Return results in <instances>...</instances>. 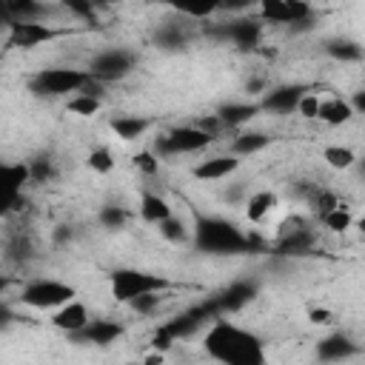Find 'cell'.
Listing matches in <instances>:
<instances>
[{
    "label": "cell",
    "instance_id": "6da1fadb",
    "mask_svg": "<svg viewBox=\"0 0 365 365\" xmlns=\"http://www.w3.org/2000/svg\"><path fill=\"white\" fill-rule=\"evenodd\" d=\"M202 351L220 365H268L259 336L231 319H214L205 328Z\"/></svg>",
    "mask_w": 365,
    "mask_h": 365
},
{
    "label": "cell",
    "instance_id": "7a4b0ae2",
    "mask_svg": "<svg viewBox=\"0 0 365 365\" xmlns=\"http://www.w3.org/2000/svg\"><path fill=\"white\" fill-rule=\"evenodd\" d=\"M168 288V279L160 274L137 271V268H117L111 274V297L114 302H134L148 294H163Z\"/></svg>",
    "mask_w": 365,
    "mask_h": 365
},
{
    "label": "cell",
    "instance_id": "3957f363",
    "mask_svg": "<svg viewBox=\"0 0 365 365\" xmlns=\"http://www.w3.org/2000/svg\"><path fill=\"white\" fill-rule=\"evenodd\" d=\"M74 297H77V291L60 279H31L20 288V302L34 311H57L66 302H71Z\"/></svg>",
    "mask_w": 365,
    "mask_h": 365
},
{
    "label": "cell",
    "instance_id": "277c9868",
    "mask_svg": "<svg viewBox=\"0 0 365 365\" xmlns=\"http://www.w3.org/2000/svg\"><path fill=\"white\" fill-rule=\"evenodd\" d=\"M91 83V71H80V68H43L34 74L31 80V88L40 91V94H51V97H60V94H80L86 86Z\"/></svg>",
    "mask_w": 365,
    "mask_h": 365
},
{
    "label": "cell",
    "instance_id": "5b68a950",
    "mask_svg": "<svg viewBox=\"0 0 365 365\" xmlns=\"http://www.w3.org/2000/svg\"><path fill=\"white\" fill-rule=\"evenodd\" d=\"M197 240L208 251H240L245 245V237L234 225H228L222 220H205V222H200Z\"/></svg>",
    "mask_w": 365,
    "mask_h": 365
},
{
    "label": "cell",
    "instance_id": "8992f818",
    "mask_svg": "<svg viewBox=\"0 0 365 365\" xmlns=\"http://www.w3.org/2000/svg\"><path fill=\"white\" fill-rule=\"evenodd\" d=\"M214 134H208L205 128L200 125H182V128H174L165 134L163 140V151L168 154H194V151H202L205 145H211Z\"/></svg>",
    "mask_w": 365,
    "mask_h": 365
},
{
    "label": "cell",
    "instance_id": "52a82bcc",
    "mask_svg": "<svg viewBox=\"0 0 365 365\" xmlns=\"http://www.w3.org/2000/svg\"><path fill=\"white\" fill-rule=\"evenodd\" d=\"M60 31L48 23H40V20H11L9 23V43L11 46H23V48H31V46H40L46 40H54Z\"/></svg>",
    "mask_w": 365,
    "mask_h": 365
},
{
    "label": "cell",
    "instance_id": "ba28073f",
    "mask_svg": "<svg viewBox=\"0 0 365 365\" xmlns=\"http://www.w3.org/2000/svg\"><path fill=\"white\" fill-rule=\"evenodd\" d=\"M48 322H51V328H57V331H63V334H80V331H86V328H88L94 319L88 317L86 302L71 299V302H66L63 308L51 311Z\"/></svg>",
    "mask_w": 365,
    "mask_h": 365
},
{
    "label": "cell",
    "instance_id": "9c48e42d",
    "mask_svg": "<svg viewBox=\"0 0 365 365\" xmlns=\"http://www.w3.org/2000/svg\"><path fill=\"white\" fill-rule=\"evenodd\" d=\"M128 68H131V57L120 48H108L91 60V77L94 80H117V77L128 74Z\"/></svg>",
    "mask_w": 365,
    "mask_h": 365
},
{
    "label": "cell",
    "instance_id": "30bf717a",
    "mask_svg": "<svg viewBox=\"0 0 365 365\" xmlns=\"http://www.w3.org/2000/svg\"><path fill=\"white\" fill-rule=\"evenodd\" d=\"M240 168V157L237 154H217V157H208L202 163H197L191 168V174L202 182H217V180H225L228 174H234Z\"/></svg>",
    "mask_w": 365,
    "mask_h": 365
},
{
    "label": "cell",
    "instance_id": "8fae6325",
    "mask_svg": "<svg viewBox=\"0 0 365 365\" xmlns=\"http://www.w3.org/2000/svg\"><path fill=\"white\" fill-rule=\"evenodd\" d=\"M140 217L145 220V222H154V225H163L165 220H171L174 217V211H171V202L165 200V197H160V194H154V191H143L140 194Z\"/></svg>",
    "mask_w": 365,
    "mask_h": 365
},
{
    "label": "cell",
    "instance_id": "7c38bea8",
    "mask_svg": "<svg viewBox=\"0 0 365 365\" xmlns=\"http://www.w3.org/2000/svg\"><path fill=\"white\" fill-rule=\"evenodd\" d=\"M277 205H279V197H277L274 191H268V188L254 191V194L245 200V217H248L251 222H265V220L277 211Z\"/></svg>",
    "mask_w": 365,
    "mask_h": 365
},
{
    "label": "cell",
    "instance_id": "4fadbf2b",
    "mask_svg": "<svg viewBox=\"0 0 365 365\" xmlns=\"http://www.w3.org/2000/svg\"><path fill=\"white\" fill-rule=\"evenodd\" d=\"M351 117H354L351 100L328 97V100H322V106H319V117H317V120L325 123V125H345Z\"/></svg>",
    "mask_w": 365,
    "mask_h": 365
},
{
    "label": "cell",
    "instance_id": "5bb4252c",
    "mask_svg": "<svg viewBox=\"0 0 365 365\" xmlns=\"http://www.w3.org/2000/svg\"><path fill=\"white\" fill-rule=\"evenodd\" d=\"M0 177H3L6 188H9V197H11V194H20L23 185H26L34 174H31V165H29V163H6V165L0 168Z\"/></svg>",
    "mask_w": 365,
    "mask_h": 365
},
{
    "label": "cell",
    "instance_id": "9a60e30c",
    "mask_svg": "<svg viewBox=\"0 0 365 365\" xmlns=\"http://www.w3.org/2000/svg\"><path fill=\"white\" fill-rule=\"evenodd\" d=\"M305 91L297 88V86H282L277 91H271L265 97V108H274V111H297V103Z\"/></svg>",
    "mask_w": 365,
    "mask_h": 365
},
{
    "label": "cell",
    "instance_id": "2e32d148",
    "mask_svg": "<svg viewBox=\"0 0 365 365\" xmlns=\"http://www.w3.org/2000/svg\"><path fill=\"white\" fill-rule=\"evenodd\" d=\"M148 125H151V120H145V117H114L111 120V131L120 140H137L148 131Z\"/></svg>",
    "mask_w": 365,
    "mask_h": 365
},
{
    "label": "cell",
    "instance_id": "e0dca14e",
    "mask_svg": "<svg viewBox=\"0 0 365 365\" xmlns=\"http://www.w3.org/2000/svg\"><path fill=\"white\" fill-rule=\"evenodd\" d=\"M322 160H325V165L334 168V171H348V168L356 165V154H354V148H348V145H325V148H322Z\"/></svg>",
    "mask_w": 365,
    "mask_h": 365
},
{
    "label": "cell",
    "instance_id": "ac0fdd59",
    "mask_svg": "<svg viewBox=\"0 0 365 365\" xmlns=\"http://www.w3.org/2000/svg\"><path fill=\"white\" fill-rule=\"evenodd\" d=\"M319 220H322V225L328 228V231H334V234H345V231H351L354 228V214L345 208V205H334V208H328V211H322L319 214Z\"/></svg>",
    "mask_w": 365,
    "mask_h": 365
},
{
    "label": "cell",
    "instance_id": "d6986e66",
    "mask_svg": "<svg viewBox=\"0 0 365 365\" xmlns=\"http://www.w3.org/2000/svg\"><path fill=\"white\" fill-rule=\"evenodd\" d=\"M254 114H257L254 103H228V106L220 108V123H225V125H245Z\"/></svg>",
    "mask_w": 365,
    "mask_h": 365
},
{
    "label": "cell",
    "instance_id": "ffe728a7",
    "mask_svg": "<svg viewBox=\"0 0 365 365\" xmlns=\"http://www.w3.org/2000/svg\"><path fill=\"white\" fill-rule=\"evenodd\" d=\"M268 143H271V140H268V134H262V131H245V134H240V137L234 140L231 154H237V157L257 154V151H262Z\"/></svg>",
    "mask_w": 365,
    "mask_h": 365
},
{
    "label": "cell",
    "instance_id": "44dd1931",
    "mask_svg": "<svg viewBox=\"0 0 365 365\" xmlns=\"http://www.w3.org/2000/svg\"><path fill=\"white\" fill-rule=\"evenodd\" d=\"M257 11L268 23H291V6H288V0H262L257 6Z\"/></svg>",
    "mask_w": 365,
    "mask_h": 365
},
{
    "label": "cell",
    "instance_id": "7402d4cb",
    "mask_svg": "<svg viewBox=\"0 0 365 365\" xmlns=\"http://www.w3.org/2000/svg\"><path fill=\"white\" fill-rule=\"evenodd\" d=\"M100 97H91V94H74L66 100V111L74 114V117H94L100 111Z\"/></svg>",
    "mask_w": 365,
    "mask_h": 365
},
{
    "label": "cell",
    "instance_id": "603a6c76",
    "mask_svg": "<svg viewBox=\"0 0 365 365\" xmlns=\"http://www.w3.org/2000/svg\"><path fill=\"white\" fill-rule=\"evenodd\" d=\"M348 354H354V345L345 336H328V339L319 342V356L322 359H342Z\"/></svg>",
    "mask_w": 365,
    "mask_h": 365
},
{
    "label": "cell",
    "instance_id": "cb8c5ba5",
    "mask_svg": "<svg viewBox=\"0 0 365 365\" xmlns=\"http://www.w3.org/2000/svg\"><path fill=\"white\" fill-rule=\"evenodd\" d=\"M86 163H88V168H91L94 174H111V171H114V157H111L108 148H94Z\"/></svg>",
    "mask_w": 365,
    "mask_h": 365
},
{
    "label": "cell",
    "instance_id": "d4e9b609",
    "mask_svg": "<svg viewBox=\"0 0 365 365\" xmlns=\"http://www.w3.org/2000/svg\"><path fill=\"white\" fill-rule=\"evenodd\" d=\"M319 106H322V97L305 91V94L299 97V103H297V114L305 117V120H317V117H319Z\"/></svg>",
    "mask_w": 365,
    "mask_h": 365
},
{
    "label": "cell",
    "instance_id": "484cf974",
    "mask_svg": "<svg viewBox=\"0 0 365 365\" xmlns=\"http://www.w3.org/2000/svg\"><path fill=\"white\" fill-rule=\"evenodd\" d=\"M86 331H88V336H91L94 342H111V339L120 334V328H117L114 322H103V319H94Z\"/></svg>",
    "mask_w": 365,
    "mask_h": 365
},
{
    "label": "cell",
    "instance_id": "4316f807",
    "mask_svg": "<svg viewBox=\"0 0 365 365\" xmlns=\"http://www.w3.org/2000/svg\"><path fill=\"white\" fill-rule=\"evenodd\" d=\"M328 51L336 57V60H359L362 57V48L356 43H348V40H339V43H331Z\"/></svg>",
    "mask_w": 365,
    "mask_h": 365
},
{
    "label": "cell",
    "instance_id": "83f0119b",
    "mask_svg": "<svg viewBox=\"0 0 365 365\" xmlns=\"http://www.w3.org/2000/svg\"><path fill=\"white\" fill-rule=\"evenodd\" d=\"M134 168L143 171V174H157L160 171V160L151 151H137L134 154Z\"/></svg>",
    "mask_w": 365,
    "mask_h": 365
},
{
    "label": "cell",
    "instance_id": "f1b7e54d",
    "mask_svg": "<svg viewBox=\"0 0 365 365\" xmlns=\"http://www.w3.org/2000/svg\"><path fill=\"white\" fill-rule=\"evenodd\" d=\"M100 222H103L106 228H120V225L125 222V214H123V208H117V205H106V208L100 211Z\"/></svg>",
    "mask_w": 365,
    "mask_h": 365
},
{
    "label": "cell",
    "instance_id": "f546056e",
    "mask_svg": "<svg viewBox=\"0 0 365 365\" xmlns=\"http://www.w3.org/2000/svg\"><path fill=\"white\" fill-rule=\"evenodd\" d=\"M160 234H163L165 240H174V242H180V240H185V225H182L177 217H171V220H165V222L160 225Z\"/></svg>",
    "mask_w": 365,
    "mask_h": 365
},
{
    "label": "cell",
    "instance_id": "4dcf8cb0",
    "mask_svg": "<svg viewBox=\"0 0 365 365\" xmlns=\"http://www.w3.org/2000/svg\"><path fill=\"white\" fill-rule=\"evenodd\" d=\"M174 339H177V336L168 331V325H163V328L151 336V351H163V354H168L171 345H174Z\"/></svg>",
    "mask_w": 365,
    "mask_h": 365
},
{
    "label": "cell",
    "instance_id": "1f68e13d",
    "mask_svg": "<svg viewBox=\"0 0 365 365\" xmlns=\"http://www.w3.org/2000/svg\"><path fill=\"white\" fill-rule=\"evenodd\" d=\"M308 322L319 325V328H328V325H334V314L328 308H308Z\"/></svg>",
    "mask_w": 365,
    "mask_h": 365
},
{
    "label": "cell",
    "instance_id": "d6a6232c",
    "mask_svg": "<svg viewBox=\"0 0 365 365\" xmlns=\"http://www.w3.org/2000/svg\"><path fill=\"white\" fill-rule=\"evenodd\" d=\"M157 302H160V294H148V297H140V299H134V302H128L134 311H140V314H151L154 308H157Z\"/></svg>",
    "mask_w": 365,
    "mask_h": 365
},
{
    "label": "cell",
    "instance_id": "836d02e7",
    "mask_svg": "<svg viewBox=\"0 0 365 365\" xmlns=\"http://www.w3.org/2000/svg\"><path fill=\"white\" fill-rule=\"evenodd\" d=\"M140 365H165V354H163V351H148V354L140 359Z\"/></svg>",
    "mask_w": 365,
    "mask_h": 365
},
{
    "label": "cell",
    "instance_id": "e575fe53",
    "mask_svg": "<svg viewBox=\"0 0 365 365\" xmlns=\"http://www.w3.org/2000/svg\"><path fill=\"white\" fill-rule=\"evenodd\" d=\"M182 14H188V17H197V20H205V17H211L214 14V6H205V9H180Z\"/></svg>",
    "mask_w": 365,
    "mask_h": 365
},
{
    "label": "cell",
    "instance_id": "d590c367",
    "mask_svg": "<svg viewBox=\"0 0 365 365\" xmlns=\"http://www.w3.org/2000/svg\"><path fill=\"white\" fill-rule=\"evenodd\" d=\"M351 108H354V114H365V88L351 97Z\"/></svg>",
    "mask_w": 365,
    "mask_h": 365
},
{
    "label": "cell",
    "instance_id": "8d00e7d4",
    "mask_svg": "<svg viewBox=\"0 0 365 365\" xmlns=\"http://www.w3.org/2000/svg\"><path fill=\"white\" fill-rule=\"evenodd\" d=\"M354 228H359V231L365 234V217H362V220H356V222H354Z\"/></svg>",
    "mask_w": 365,
    "mask_h": 365
},
{
    "label": "cell",
    "instance_id": "74e56055",
    "mask_svg": "<svg viewBox=\"0 0 365 365\" xmlns=\"http://www.w3.org/2000/svg\"><path fill=\"white\" fill-rule=\"evenodd\" d=\"M123 365H137V362H123Z\"/></svg>",
    "mask_w": 365,
    "mask_h": 365
}]
</instances>
